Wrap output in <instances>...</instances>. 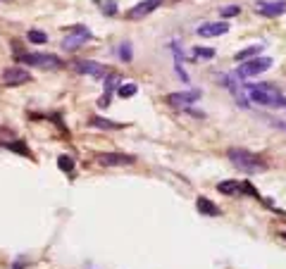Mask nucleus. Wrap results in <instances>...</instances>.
<instances>
[{
	"label": "nucleus",
	"instance_id": "obj_25",
	"mask_svg": "<svg viewBox=\"0 0 286 269\" xmlns=\"http://www.w3.org/2000/svg\"><path fill=\"white\" fill-rule=\"evenodd\" d=\"M241 189H246V190H248V195H253V198H257V190L253 189V186H251L248 181H246V184H241Z\"/></svg>",
	"mask_w": 286,
	"mask_h": 269
},
{
	"label": "nucleus",
	"instance_id": "obj_10",
	"mask_svg": "<svg viewBox=\"0 0 286 269\" xmlns=\"http://www.w3.org/2000/svg\"><path fill=\"white\" fill-rule=\"evenodd\" d=\"M198 98H200L198 91H191V93H172V95H167V103L174 105V108H189Z\"/></svg>",
	"mask_w": 286,
	"mask_h": 269
},
{
	"label": "nucleus",
	"instance_id": "obj_9",
	"mask_svg": "<svg viewBox=\"0 0 286 269\" xmlns=\"http://www.w3.org/2000/svg\"><path fill=\"white\" fill-rule=\"evenodd\" d=\"M98 162L105 164V167H122V164H134L136 158L134 155H122V153H105V155H98Z\"/></svg>",
	"mask_w": 286,
	"mask_h": 269
},
{
	"label": "nucleus",
	"instance_id": "obj_6",
	"mask_svg": "<svg viewBox=\"0 0 286 269\" xmlns=\"http://www.w3.org/2000/svg\"><path fill=\"white\" fill-rule=\"evenodd\" d=\"M162 5V0H143L139 5H134L129 12H127V17L131 19V22H136V19H143V17H148L153 10H158Z\"/></svg>",
	"mask_w": 286,
	"mask_h": 269
},
{
	"label": "nucleus",
	"instance_id": "obj_15",
	"mask_svg": "<svg viewBox=\"0 0 286 269\" xmlns=\"http://www.w3.org/2000/svg\"><path fill=\"white\" fill-rule=\"evenodd\" d=\"M91 127H98V129H122V124L110 122V119H100V117H93L91 119Z\"/></svg>",
	"mask_w": 286,
	"mask_h": 269
},
{
	"label": "nucleus",
	"instance_id": "obj_12",
	"mask_svg": "<svg viewBox=\"0 0 286 269\" xmlns=\"http://www.w3.org/2000/svg\"><path fill=\"white\" fill-rule=\"evenodd\" d=\"M229 31L227 22H215V24H205V27H198L200 36H222Z\"/></svg>",
	"mask_w": 286,
	"mask_h": 269
},
{
	"label": "nucleus",
	"instance_id": "obj_4",
	"mask_svg": "<svg viewBox=\"0 0 286 269\" xmlns=\"http://www.w3.org/2000/svg\"><path fill=\"white\" fill-rule=\"evenodd\" d=\"M19 60L24 64H31V67H41V69H60L62 62L57 60L55 55H38V53H27L19 55Z\"/></svg>",
	"mask_w": 286,
	"mask_h": 269
},
{
	"label": "nucleus",
	"instance_id": "obj_18",
	"mask_svg": "<svg viewBox=\"0 0 286 269\" xmlns=\"http://www.w3.org/2000/svg\"><path fill=\"white\" fill-rule=\"evenodd\" d=\"M27 38L31 43H48V36H46L43 31H38V29H31L27 33Z\"/></svg>",
	"mask_w": 286,
	"mask_h": 269
},
{
	"label": "nucleus",
	"instance_id": "obj_8",
	"mask_svg": "<svg viewBox=\"0 0 286 269\" xmlns=\"http://www.w3.org/2000/svg\"><path fill=\"white\" fill-rule=\"evenodd\" d=\"M74 69H77L79 74H88V77H95V79L108 77V69H105L103 64H98V62H88V60H79V62H74Z\"/></svg>",
	"mask_w": 286,
	"mask_h": 269
},
{
	"label": "nucleus",
	"instance_id": "obj_23",
	"mask_svg": "<svg viewBox=\"0 0 286 269\" xmlns=\"http://www.w3.org/2000/svg\"><path fill=\"white\" fill-rule=\"evenodd\" d=\"M7 148H12V150H17V153H22V155H29V150L22 143H7Z\"/></svg>",
	"mask_w": 286,
	"mask_h": 269
},
{
	"label": "nucleus",
	"instance_id": "obj_11",
	"mask_svg": "<svg viewBox=\"0 0 286 269\" xmlns=\"http://www.w3.org/2000/svg\"><path fill=\"white\" fill-rule=\"evenodd\" d=\"M286 10L284 2H255V12L265 17H279Z\"/></svg>",
	"mask_w": 286,
	"mask_h": 269
},
{
	"label": "nucleus",
	"instance_id": "obj_19",
	"mask_svg": "<svg viewBox=\"0 0 286 269\" xmlns=\"http://www.w3.org/2000/svg\"><path fill=\"white\" fill-rule=\"evenodd\" d=\"M57 167H60L62 172H72V169H74V160H72L69 155H60V158H57Z\"/></svg>",
	"mask_w": 286,
	"mask_h": 269
},
{
	"label": "nucleus",
	"instance_id": "obj_5",
	"mask_svg": "<svg viewBox=\"0 0 286 269\" xmlns=\"http://www.w3.org/2000/svg\"><path fill=\"white\" fill-rule=\"evenodd\" d=\"M272 67V57H255V60H246L241 67H238V77H255L262 74Z\"/></svg>",
	"mask_w": 286,
	"mask_h": 269
},
{
	"label": "nucleus",
	"instance_id": "obj_17",
	"mask_svg": "<svg viewBox=\"0 0 286 269\" xmlns=\"http://www.w3.org/2000/svg\"><path fill=\"white\" fill-rule=\"evenodd\" d=\"M136 91H139V86H136V83H122V86L117 88L119 98H131V95H136Z\"/></svg>",
	"mask_w": 286,
	"mask_h": 269
},
{
	"label": "nucleus",
	"instance_id": "obj_3",
	"mask_svg": "<svg viewBox=\"0 0 286 269\" xmlns=\"http://www.w3.org/2000/svg\"><path fill=\"white\" fill-rule=\"evenodd\" d=\"M229 160L234 162L236 167H241V169H246V172H257V169H262L265 164L262 160L253 155V153H248V150H236V148H231L229 150Z\"/></svg>",
	"mask_w": 286,
	"mask_h": 269
},
{
	"label": "nucleus",
	"instance_id": "obj_14",
	"mask_svg": "<svg viewBox=\"0 0 286 269\" xmlns=\"http://www.w3.org/2000/svg\"><path fill=\"white\" fill-rule=\"evenodd\" d=\"M220 193H224V195H236L238 190H241V184L238 181H222L220 186H217Z\"/></svg>",
	"mask_w": 286,
	"mask_h": 269
},
{
	"label": "nucleus",
	"instance_id": "obj_13",
	"mask_svg": "<svg viewBox=\"0 0 286 269\" xmlns=\"http://www.w3.org/2000/svg\"><path fill=\"white\" fill-rule=\"evenodd\" d=\"M196 207H198L200 215H207V217L220 215V207H217L212 200H207V198H198V200H196Z\"/></svg>",
	"mask_w": 286,
	"mask_h": 269
},
{
	"label": "nucleus",
	"instance_id": "obj_2",
	"mask_svg": "<svg viewBox=\"0 0 286 269\" xmlns=\"http://www.w3.org/2000/svg\"><path fill=\"white\" fill-rule=\"evenodd\" d=\"M91 41V31L86 27H72L67 31V36H64V41H62V48L67 50V53H74V50H79L81 46H86Z\"/></svg>",
	"mask_w": 286,
	"mask_h": 269
},
{
	"label": "nucleus",
	"instance_id": "obj_20",
	"mask_svg": "<svg viewBox=\"0 0 286 269\" xmlns=\"http://www.w3.org/2000/svg\"><path fill=\"white\" fill-rule=\"evenodd\" d=\"M193 57L196 60H210V57H215V50L212 48H193Z\"/></svg>",
	"mask_w": 286,
	"mask_h": 269
},
{
	"label": "nucleus",
	"instance_id": "obj_22",
	"mask_svg": "<svg viewBox=\"0 0 286 269\" xmlns=\"http://www.w3.org/2000/svg\"><path fill=\"white\" fill-rule=\"evenodd\" d=\"M241 12V7L238 5H229V7H222V17H234V15H238Z\"/></svg>",
	"mask_w": 286,
	"mask_h": 269
},
{
	"label": "nucleus",
	"instance_id": "obj_21",
	"mask_svg": "<svg viewBox=\"0 0 286 269\" xmlns=\"http://www.w3.org/2000/svg\"><path fill=\"white\" fill-rule=\"evenodd\" d=\"M119 55H122V60H124V62H131V43H122Z\"/></svg>",
	"mask_w": 286,
	"mask_h": 269
},
{
	"label": "nucleus",
	"instance_id": "obj_26",
	"mask_svg": "<svg viewBox=\"0 0 286 269\" xmlns=\"http://www.w3.org/2000/svg\"><path fill=\"white\" fill-rule=\"evenodd\" d=\"M103 10H105L108 15H114V12H117V7H114V2H110V5H105Z\"/></svg>",
	"mask_w": 286,
	"mask_h": 269
},
{
	"label": "nucleus",
	"instance_id": "obj_16",
	"mask_svg": "<svg viewBox=\"0 0 286 269\" xmlns=\"http://www.w3.org/2000/svg\"><path fill=\"white\" fill-rule=\"evenodd\" d=\"M262 50V46H251V48H246V50H241V53H236L234 60H241V62H246L248 57H257V53Z\"/></svg>",
	"mask_w": 286,
	"mask_h": 269
},
{
	"label": "nucleus",
	"instance_id": "obj_24",
	"mask_svg": "<svg viewBox=\"0 0 286 269\" xmlns=\"http://www.w3.org/2000/svg\"><path fill=\"white\" fill-rule=\"evenodd\" d=\"M108 105H110V93H105V95L98 100V108H108Z\"/></svg>",
	"mask_w": 286,
	"mask_h": 269
},
{
	"label": "nucleus",
	"instance_id": "obj_7",
	"mask_svg": "<svg viewBox=\"0 0 286 269\" xmlns=\"http://www.w3.org/2000/svg\"><path fill=\"white\" fill-rule=\"evenodd\" d=\"M29 79H31V74L24 67H10V69L2 72V83H7V86H22Z\"/></svg>",
	"mask_w": 286,
	"mask_h": 269
},
{
	"label": "nucleus",
	"instance_id": "obj_1",
	"mask_svg": "<svg viewBox=\"0 0 286 269\" xmlns=\"http://www.w3.org/2000/svg\"><path fill=\"white\" fill-rule=\"evenodd\" d=\"M248 95L253 98L257 105H270V108H286V100L277 93V88H272L270 83H257L248 86Z\"/></svg>",
	"mask_w": 286,
	"mask_h": 269
}]
</instances>
